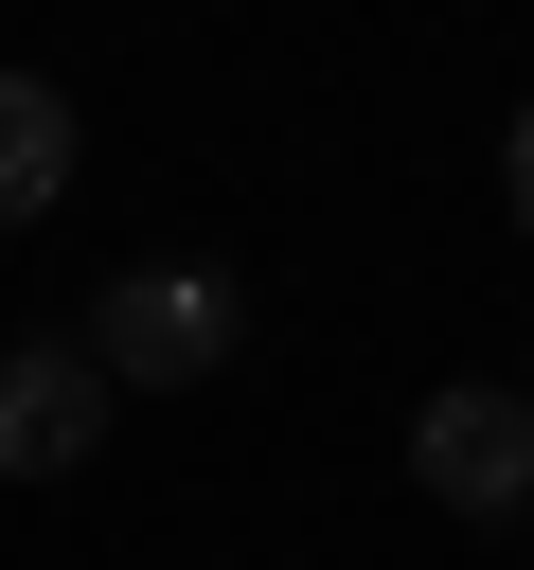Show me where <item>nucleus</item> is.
<instances>
[{
  "instance_id": "f257e3e1",
  "label": "nucleus",
  "mask_w": 534,
  "mask_h": 570,
  "mask_svg": "<svg viewBox=\"0 0 534 570\" xmlns=\"http://www.w3.org/2000/svg\"><path fill=\"white\" fill-rule=\"evenodd\" d=\"M89 356H107V392H214L249 356V285L196 267V249H142V267L89 285Z\"/></svg>"
},
{
  "instance_id": "f03ea898",
  "label": "nucleus",
  "mask_w": 534,
  "mask_h": 570,
  "mask_svg": "<svg viewBox=\"0 0 534 570\" xmlns=\"http://www.w3.org/2000/svg\"><path fill=\"white\" fill-rule=\"evenodd\" d=\"M409 481H427V517H534V392H498V374H445L427 410H409Z\"/></svg>"
},
{
  "instance_id": "7ed1b4c3",
  "label": "nucleus",
  "mask_w": 534,
  "mask_h": 570,
  "mask_svg": "<svg viewBox=\"0 0 534 570\" xmlns=\"http://www.w3.org/2000/svg\"><path fill=\"white\" fill-rule=\"evenodd\" d=\"M107 356L89 338H0V481H71L89 445H107Z\"/></svg>"
},
{
  "instance_id": "20e7f679",
  "label": "nucleus",
  "mask_w": 534,
  "mask_h": 570,
  "mask_svg": "<svg viewBox=\"0 0 534 570\" xmlns=\"http://www.w3.org/2000/svg\"><path fill=\"white\" fill-rule=\"evenodd\" d=\"M71 160H89L71 89H53V71H0V232H36V214L71 196Z\"/></svg>"
},
{
  "instance_id": "39448f33",
  "label": "nucleus",
  "mask_w": 534,
  "mask_h": 570,
  "mask_svg": "<svg viewBox=\"0 0 534 570\" xmlns=\"http://www.w3.org/2000/svg\"><path fill=\"white\" fill-rule=\"evenodd\" d=\"M498 214L534 232V89H516V125H498Z\"/></svg>"
}]
</instances>
